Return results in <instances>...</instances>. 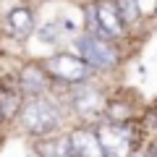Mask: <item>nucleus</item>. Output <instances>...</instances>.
Returning <instances> with one entry per match:
<instances>
[{"instance_id": "nucleus-7", "label": "nucleus", "mask_w": 157, "mask_h": 157, "mask_svg": "<svg viewBox=\"0 0 157 157\" xmlns=\"http://www.w3.org/2000/svg\"><path fill=\"white\" fill-rule=\"evenodd\" d=\"M39 24V16H37V8L29 3V0H21V3H11L3 13V34H6L11 42H26V39L34 37V29Z\"/></svg>"}, {"instance_id": "nucleus-2", "label": "nucleus", "mask_w": 157, "mask_h": 157, "mask_svg": "<svg viewBox=\"0 0 157 157\" xmlns=\"http://www.w3.org/2000/svg\"><path fill=\"white\" fill-rule=\"evenodd\" d=\"M63 100H66V107L71 113L73 123H97L105 115L110 92L102 84V76H94L81 81V84L63 86Z\"/></svg>"}, {"instance_id": "nucleus-14", "label": "nucleus", "mask_w": 157, "mask_h": 157, "mask_svg": "<svg viewBox=\"0 0 157 157\" xmlns=\"http://www.w3.org/2000/svg\"><path fill=\"white\" fill-rule=\"evenodd\" d=\"M128 157H147V149H144V141H141V144H136L134 149L128 152Z\"/></svg>"}, {"instance_id": "nucleus-12", "label": "nucleus", "mask_w": 157, "mask_h": 157, "mask_svg": "<svg viewBox=\"0 0 157 157\" xmlns=\"http://www.w3.org/2000/svg\"><path fill=\"white\" fill-rule=\"evenodd\" d=\"M105 121H121V123H128V121H139V110L136 105L128 100L126 94H110L105 105Z\"/></svg>"}, {"instance_id": "nucleus-5", "label": "nucleus", "mask_w": 157, "mask_h": 157, "mask_svg": "<svg viewBox=\"0 0 157 157\" xmlns=\"http://www.w3.org/2000/svg\"><path fill=\"white\" fill-rule=\"evenodd\" d=\"M47 73L52 76L55 86H73L81 84L86 78H94V71L89 68V63L81 55H76L73 50H52L47 58H42Z\"/></svg>"}, {"instance_id": "nucleus-17", "label": "nucleus", "mask_w": 157, "mask_h": 157, "mask_svg": "<svg viewBox=\"0 0 157 157\" xmlns=\"http://www.w3.org/2000/svg\"><path fill=\"white\" fill-rule=\"evenodd\" d=\"M71 157H76V155H71Z\"/></svg>"}, {"instance_id": "nucleus-13", "label": "nucleus", "mask_w": 157, "mask_h": 157, "mask_svg": "<svg viewBox=\"0 0 157 157\" xmlns=\"http://www.w3.org/2000/svg\"><path fill=\"white\" fill-rule=\"evenodd\" d=\"M118 13L123 18V24L128 26V32H134L141 21H144V11H141V3L139 0H115Z\"/></svg>"}, {"instance_id": "nucleus-15", "label": "nucleus", "mask_w": 157, "mask_h": 157, "mask_svg": "<svg viewBox=\"0 0 157 157\" xmlns=\"http://www.w3.org/2000/svg\"><path fill=\"white\" fill-rule=\"evenodd\" d=\"M152 16H155V21H157V6H155V8H152Z\"/></svg>"}, {"instance_id": "nucleus-8", "label": "nucleus", "mask_w": 157, "mask_h": 157, "mask_svg": "<svg viewBox=\"0 0 157 157\" xmlns=\"http://www.w3.org/2000/svg\"><path fill=\"white\" fill-rule=\"evenodd\" d=\"M13 76H16V84L18 89H21L24 97H37V94H50V92H55V81H52V76L47 73L45 63H42V58H34V60H26L21 63V66L13 71Z\"/></svg>"}, {"instance_id": "nucleus-10", "label": "nucleus", "mask_w": 157, "mask_h": 157, "mask_svg": "<svg viewBox=\"0 0 157 157\" xmlns=\"http://www.w3.org/2000/svg\"><path fill=\"white\" fill-rule=\"evenodd\" d=\"M21 102H24V94H21V89L16 84L13 71L3 73L0 76V113L6 118V123H13L16 121L18 110H21Z\"/></svg>"}, {"instance_id": "nucleus-6", "label": "nucleus", "mask_w": 157, "mask_h": 157, "mask_svg": "<svg viewBox=\"0 0 157 157\" xmlns=\"http://www.w3.org/2000/svg\"><path fill=\"white\" fill-rule=\"evenodd\" d=\"M100 136V144L105 149V155L113 157H128V152L134 149L136 144H141V131L139 128V121H128V123H121V121H97L92 123Z\"/></svg>"}, {"instance_id": "nucleus-1", "label": "nucleus", "mask_w": 157, "mask_h": 157, "mask_svg": "<svg viewBox=\"0 0 157 157\" xmlns=\"http://www.w3.org/2000/svg\"><path fill=\"white\" fill-rule=\"evenodd\" d=\"M13 123L32 141L66 131L73 121H71V113L66 107V100H63V86L55 89V92H50V94L24 97L21 110H18Z\"/></svg>"}, {"instance_id": "nucleus-11", "label": "nucleus", "mask_w": 157, "mask_h": 157, "mask_svg": "<svg viewBox=\"0 0 157 157\" xmlns=\"http://www.w3.org/2000/svg\"><path fill=\"white\" fill-rule=\"evenodd\" d=\"M32 149L37 157H71V141H68V134L60 131V134L45 136V139H34Z\"/></svg>"}, {"instance_id": "nucleus-4", "label": "nucleus", "mask_w": 157, "mask_h": 157, "mask_svg": "<svg viewBox=\"0 0 157 157\" xmlns=\"http://www.w3.org/2000/svg\"><path fill=\"white\" fill-rule=\"evenodd\" d=\"M81 24L86 32L102 34V37L115 39V42H123L128 34V26L118 13L115 0H86L81 6Z\"/></svg>"}, {"instance_id": "nucleus-18", "label": "nucleus", "mask_w": 157, "mask_h": 157, "mask_svg": "<svg viewBox=\"0 0 157 157\" xmlns=\"http://www.w3.org/2000/svg\"><path fill=\"white\" fill-rule=\"evenodd\" d=\"M29 3H32V0H29Z\"/></svg>"}, {"instance_id": "nucleus-3", "label": "nucleus", "mask_w": 157, "mask_h": 157, "mask_svg": "<svg viewBox=\"0 0 157 157\" xmlns=\"http://www.w3.org/2000/svg\"><path fill=\"white\" fill-rule=\"evenodd\" d=\"M68 47L89 63V68L94 71V76H102V78L110 76V73H115L118 68H121V63H123V52H121V47H118L115 39H107V37H102V34L86 32V29H81V32L71 39Z\"/></svg>"}, {"instance_id": "nucleus-16", "label": "nucleus", "mask_w": 157, "mask_h": 157, "mask_svg": "<svg viewBox=\"0 0 157 157\" xmlns=\"http://www.w3.org/2000/svg\"><path fill=\"white\" fill-rule=\"evenodd\" d=\"M0 126H6V118H3V113H0Z\"/></svg>"}, {"instance_id": "nucleus-9", "label": "nucleus", "mask_w": 157, "mask_h": 157, "mask_svg": "<svg viewBox=\"0 0 157 157\" xmlns=\"http://www.w3.org/2000/svg\"><path fill=\"white\" fill-rule=\"evenodd\" d=\"M66 134L71 141V152L76 157H105V149H102L100 136L92 123H71Z\"/></svg>"}]
</instances>
